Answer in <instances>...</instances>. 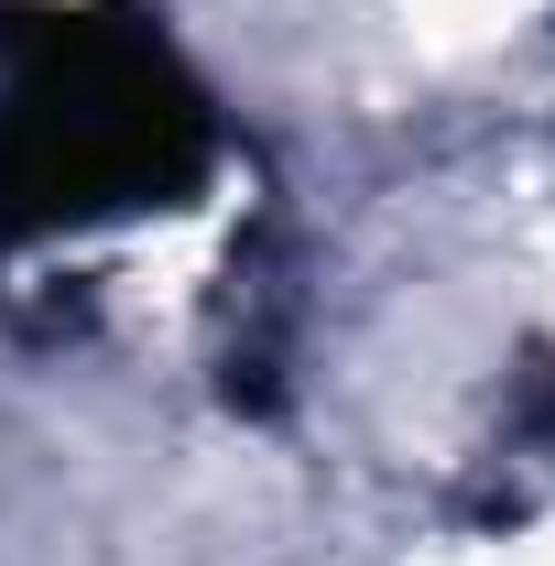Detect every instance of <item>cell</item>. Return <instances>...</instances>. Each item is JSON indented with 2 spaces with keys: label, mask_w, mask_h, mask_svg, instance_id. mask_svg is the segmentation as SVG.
Here are the masks:
<instances>
[{
  "label": "cell",
  "mask_w": 555,
  "mask_h": 566,
  "mask_svg": "<svg viewBox=\"0 0 555 566\" xmlns=\"http://www.w3.org/2000/svg\"><path fill=\"white\" fill-rule=\"evenodd\" d=\"M218 98L132 0H0V251L186 208L218 175Z\"/></svg>",
  "instance_id": "1"
}]
</instances>
